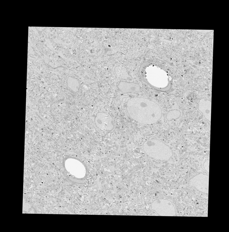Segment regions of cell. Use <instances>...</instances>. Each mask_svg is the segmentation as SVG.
<instances>
[{
    "instance_id": "6da1fadb",
    "label": "cell",
    "mask_w": 229,
    "mask_h": 232,
    "mask_svg": "<svg viewBox=\"0 0 229 232\" xmlns=\"http://www.w3.org/2000/svg\"><path fill=\"white\" fill-rule=\"evenodd\" d=\"M126 110L130 116L141 124L156 123L161 117V109L157 103L145 98L134 97L129 100Z\"/></svg>"
},
{
    "instance_id": "7a4b0ae2",
    "label": "cell",
    "mask_w": 229,
    "mask_h": 232,
    "mask_svg": "<svg viewBox=\"0 0 229 232\" xmlns=\"http://www.w3.org/2000/svg\"><path fill=\"white\" fill-rule=\"evenodd\" d=\"M152 209L159 215L173 216L175 214L174 208L171 202L163 199L157 200L152 203Z\"/></svg>"
},
{
    "instance_id": "3957f363",
    "label": "cell",
    "mask_w": 229,
    "mask_h": 232,
    "mask_svg": "<svg viewBox=\"0 0 229 232\" xmlns=\"http://www.w3.org/2000/svg\"><path fill=\"white\" fill-rule=\"evenodd\" d=\"M96 126L103 130H111L113 128L112 118L108 113L104 112L98 113L95 119Z\"/></svg>"
},
{
    "instance_id": "277c9868",
    "label": "cell",
    "mask_w": 229,
    "mask_h": 232,
    "mask_svg": "<svg viewBox=\"0 0 229 232\" xmlns=\"http://www.w3.org/2000/svg\"><path fill=\"white\" fill-rule=\"evenodd\" d=\"M209 176L202 173L198 174L190 179V183L197 190L204 193L208 191Z\"/></svg>"
},
{
    "instance_id": "5b68a950",
    "label": "cell",
    "mask_w": 229,
    "mask_h": 232,
    "mask_svg": "<svg viewBox=\"0 0 229 232\" xmlns=\"http://www.w3.org/2000/svg\"><path fill=\"white\" fill-rule=\"evenodd\" d=\"M211 102L204 99H200L199 101L198 109L205 118L210 121L211 118Z\"/></svg>"
},
{
    "instance_id": "8992f818",
    "label": "cell",
    "mask_w": 229,
    "mask_h": 232,
    "mask_svg": "<svg viewBox=\"0 0 229 232\" xmlns=\"http://www.w3.org/2000/svg\"><path fill=\"white\" fill-rule=\"evenodd\" d=\"M118 87L124 93H134L140 91L139 85L137 83L121 81L119 84Z\"/></svg>"
},
{
    "instance_id": "52a82bcc",
    "label": "cell",
    "mask_w": 229,
    "mask_h": 232,
    "mask_svg": "<svg viewBox=\"0 0 229 232\" xmlns=\"http://www.w3.org/2000/svg\"><path fill=\"white\" fill-rule=\"evenodd\" d=\"M180 111L177 110H174L170 111L167 113V119L169 121L173 119H178L180 117Z\"/></svg>"
},
{
    "instance_id": "ba28073f",
    "label": "cell",
    "mask_w": 229,
    "mask_h": 232,
    "mask_svg": "<svg viewBox=\"0 0 229 232\" xmlns=\"http://www.w3.org/2000/svg\"><path fill=\"white\" fill-rule=\"evenodd\" d=\"M209 160H207L204 163V167L205 170L208 173L209 172Z\"/></svg>"
}]
</instances>
